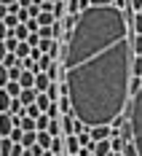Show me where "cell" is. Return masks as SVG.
<instances>
[{
    "label": "cell",
    "mask_w": 142,
    "mask_h": 156,
    "mask_svg": "<svg viewBox=\"0 0 142 156\" xmlns=\"http://www.w3.org/2000/svg\"><path fill=\"white\" fill-rule=\"evenodd\" d=\"M131 14L107 5L89 8L78 27L64 32L62 70L73 116L89 126H110L129 105L131 81Z\"/></svg>",
    "instance_id": "obj_1"
},
{
    "label": "cell",
    "mask_w": 142,
    "mask_h": 156,
    "mask_svg": "<svg viewBox=\"0 0 142 156\" xmlns=\"http://www.w3.org/2000/svg\"><path fill=\"white\" fill-rule=\"evenodd\" d=\"M129 124H131V135H134V145H137V154L142 156V89L137 97L129 100Z\"/></svg>",
    "instance_id": "obj_2"
},
{
    "label": "cell",
    "mask_w": 142,
    "mask_h": 156,
    "mask_svg": "<svg viewBox=\"0 0 142 156\" xmlns=\"http://www.w3.org/2000/svg\"><path fill=\"white\" fill-rule=\"evenodd\" d=\"M11 132H14V116L0 113V137H11Z\"/></svg>",
    "instance_id": "obj_3"
},
{
    "label": "cell",
    "mask_w": 142,
    "mask_h": 156,
    "mask_svg": "<svg viewBox=\"0 0 142 156\" xmlns=\"http://www.w3.org/2000/svg\"><path fill=\"white\" fill-rule=\"evenodd\" d=\"M75 126H78V119H75L73 113H67V116H62V135H64V137L75 135Z\"/></svg>",
    "instance_id": "obj_4"
},
{
    "label": "cell",
    "mask_w": 142,
    "mask_h": 156,
    "mask_svg": "<svg viewBox=\"0 0 142 156\" xmlns=\"http://www.w3.org/2000/svg\"><path fill=\"white\" fill-rule=\"evenodd\" d=\"M80 148H83V145H80L78 135H70V137H64V151H67L70 156H78V154H80Z\"/></svg>",
    "instance_id": "obj_5"
},
{
    "label": "cell",
    "mask_w": 142,
    "mask_h": 156,
    "mask_svg": "<svg viewBox=\"0 0 142 156\" xmlns=\"http://www.w3.org/2000/svg\"><path fill=\"white\" fill-rule=\"evenodd\" d=\"M89 135H91V140H110L113 129H110V126H91Z\"/></svg>",
    "instance_id": "obj_6"
},
{
    "label": "cell",
    "mask_w": 142,
    "mask_h": 156,
    "mask_svg": "<svg viewBox=\"0 0 142 156\" xmlns=\"http://www.w3.org/2000/svg\"><path fill=\"white\" fill-rule=\"evenodd\" d=\"M51 83H54V81L48 78V73H38V76H35V92H38V94H46V89L51 86Z\"/></svg>",
    "instance_id": "obj_7"
},
{
    "label": "cell",
    "mask_w": 142,
    "mask_h": 156,
    "mask_svg": "<svg viewBox=\"0 0 142 156\" xmlns=\"http://www.w3.org/2000/svg\"><path fill=\"white\" fill-rule=\"evenodd\" d=\"M91 151H94V156H110V154H113V148H110V140H94Z\"/></svg>",
    "instance_id": "obj_8"
},
{
    "label": "cell",
    "mask_w": 142,
    "mask_h": 156,
    "mask_svg": "<svg viewBox=\"0 0 142 156\" xmlns=\"http://www.w3.org/2000/svg\"><path fill=\"white\" fill-rule=\"evenodd\" d=\"M19 100H22L24 108H30V105H35V100H38V92H35V89H22Z\"/></svg>",
    "instance_id": "obj_9"
},
{
    "label": "cell",
    "mask_w": 142,
    "mask_h": 156,
    "mask_svg": "<svg viewBox=\"0 0 142 156\" xmlns=\"http://www.w3.org/2000/svg\"><path fill=\"white\" fill-rule=\"evenodd\" d=\"M35 76H38V73H30V70H22V78H19L22 89H35Z\"/></svg>",
    "instance_id": "obj_10"
},
{
    "label": "cell",
    "mask_w": 142,
    "mask_h": 156,
    "mask_svg": "<svg viewBox=\"0 0 142 156\" xmlns=\"http://www.w3.org/2000/svg\"><path fill=\"white\" fill-rule=\"evenodd\" d=\"M54 22H56L54 11H40V14H38V24H40V27H51Z\"/></svg>",
    "instance_id": "obj_11"
},
{
    "label": "cell",
    "mask_w": 142,
    "mask_h": 156,
    "mask_svg": "<svg viewBox=\"0 0 142 156\" xmlns=\"http://www.w3.org/2000/svg\"><path fill=\"white\" fill-rule=\"evenodd\" d=\"M48 126H51V116H48V113H40V116L35 119V129H38V132H48Z\"/></svg>",
    "instance_id": "obj_12"
},
{
    "label": "cell",
    "mask_w": 142,
    "mask_h": 156,
    "mask_svg": "<svg viewBox=\"0 0 142 156\" xmlns=\"http://www.w3.org/2000/svg\"><path fill=\"white\" fill-rule=\"evenodd\" d=\"M38 145H40L43 151H51V145H54V135H48V132H38Z\"/></svg>",
    "instance_id": "obj_13"
},
{
    "label": "cell",
    "mask_w": 142,
    "mask_h": 156,
    "mask_svg": "<svg viewBox=\"0 0 142 156\" xmlns=\"http://www.w3.org/2000/svg\"><path fill=\"white\" fill-rule=\"evenodd\" d=\"M11 35H14V38H16V41H19V43H27V38H30L32 32L27 30V24H19V27H16V30L11 32Z\"/></svg>",
    "instance_id": "obj_14"
},
{
    "label": "cell",
    "mask_w": 142,
    "mask_h": 156,
    "mask_svg": "<svg viewBox=\"0 0 142 156\" xmlns=\"http://www.w3.org/2000/svg\"><path fill=\"white\" fill-rule=\"evenodd\" d=\"M11 100H14L11 94L5 92V89H0V113H8L11 110Z\"/></svg>",
    "instance_id": "obj_15"
},
{
    "label": "cell",
    "mask_w": 142,
    "mask_h": 156,
    "mask_svg": "<svg viewBox=\"0 0 142 156\" xmlns=\"http://www.w3.org/2000/svg\"><path fill=\"white\" fill-rule=\"evenodd\" d=\"M35 105H38V108L43 110V113H46V110L51 108V105H54V100H51L48 94H38V100H35Z\"/></svg>",
    "instance_id": "obj_16"
},
{
    "label": "cell",
    "mask_w": 142,
    "mask_h": 156,
    "mask_svg": "<svg viewBox=\"0 0 142 156\" xmlns=\"http://www.w3.org/2000/svg\"><path fill=\"white\" fill-rule=\"evenodd\" d=\"M54 16H56V22H62L64 16H67V3H64V0L54 3Z\"/></svg>",
    "instance_id": "obj_17"
},
{
    "label": "cell",
    "mask_w": 142,
    "mask_h": 156,
    "mask_svg": "<svg viewBox=\"0 0 142 156\" xmlns=\"http://www.w3.org/2000/svg\"><path fill=\"white\" fill-rule=\"evenodd\" d=\"M123 145H126V140H121V135H113V137H110L113 154H121V151H123Z\"/></svg>",
    "instance_id": "obj_18"
},
{
    "label": "cell",
    "mask_w": 142,
    "mask_h": 156,
    "mask_svg": "<svg viewBox=\"0 0 142 156\" xmlns=\"http://www.w3.org/2000/svg\"><path fill=\"white\" fill-rule=\"evenodd\" d=\"M11 116H24V105H22V100L19 97H14L11 100V110H8Z\"/></svg>",
    "instance_id": "obj_19"
},
{
    "label": "cell",
    "mask_w": 142,
    "mask_h": 156,
    "mask_svg": "<svg viewBox=\"0 0 142 156\" xmlns=\"http://www.w3.org/2000/svg\"><path fill=\"white\" fill-rule=\"evenodd\" d=\"M22 67H24V70H30V73H40V65L35 62L32 57H27V59H22Z\"/></svg>",
    "instance_id": "obj_20"
},
{
    "label": "cell",
    "mask_w": 142,
    "mask_h": 156,
    "mask_svg": "<svg viewBox=\"0 0 142 156\" xmlns=\"http://www.w3.org/2000/svg\"><path fill=\"white\" fill-rule=\"evenodd\" d=\"M48 135H54V137H59V135H62V119H51Z\"/></svg>",
    "instance_id": "obj_21"
},
{
    "label": "cell",
    "mask_w": 142,
    "mask_h": 156,
    "mask_svg": "<svg viewBox=\"0 0 142 156\" xmlns=\"http://www.w3.org/2000/svg\"><path fill=\"white\" fill-rule=\"evenodd\" d=\"M30 54H32V46H30V43H19V48H16V57H19V59H27Z\"/></svg>",
    "instance_id": "obj_22"
},
{
    "label": "cell",
    "mask_w": 142,
    "mask_h": 156,
    "mask_svg": "<svg viewBox=\"0 0 142 156\" xmlns=\"http://www.w3.org/2000/svg\"><path fill=\"white\" fill-rule=\"evenodd\" d=\"M11 137H0V156H11Z\"/></svg>",
    "instance_id": "obj_23"
},
{
    "label": "cell",
    "mask_w": 142,
    "mask_h": 156,
    "mask_svg": "<svg viewBox=\"0 0 142 156\" xmlns=\"http://www.w3.org/2000/svg\"><path fill=\"white\" fill-rule=\"evenodd\" d=\"M3 22H5V27H8V30H11V32H14L16 27L22 24V22H19V16H16V14H8V16H5V19H3Z\"/></svg>",
    "instance_id": "obj_24"
},
{
    "label": "cell",
    "mask_w": 142,
    "mask_h": 156,
    "mask_svg": "<svg viewBox=\"0 0 142 156\" xmlns=\"http://www.w3.org/2000/svg\"><path fill=\"white\" fill-rule=\"evenodd\" d=\"M131 51H134V57H142V35L131 38Z\"/></svg>",
    "instance_id": "obj_25"
},
{
    "label": "cell",
    "mask_w": 142,
    "mask_h": 156,
    "mask_svg": "<svg viewBox=\"0 0 142 156\" xmlns=\"http://www.w3.org/2000/svg\"><path fill=\"white\" fill-rule=\"evenodd\" d=\"M11 83V76H8V67L5 65H0V89H5Z\"/></svg>",
    "instance_id": "obj_26"
},
{
    "label": "cell",
    "mask_w": 142,
    "mask_h": 156,
    "mask_svg": "<svg viewBox=\"0 0 142 156\" xmlns=\"http://www.w3.org/2000/svg\"><path fill=\"white\" fill-rule=\"evenodd\" d=\"M131 76L142 78V57H134L131 59Z\"/></svg>",
    "instance_id": "obj_27"
},
{
    "label": "cell",
    "mask_w": 142,
    "mask_h": 156,
    "mask_svg": "<svg viewBox=\"0 0 142 156\" xmlns=\"http://www.w3.org/2000/svg\"><path fill=\"white\" fill-rule=\"evenodd\" d=\"M5 92L11 94V97H19V94H22V83H19V81H11V83L5 86Z\"/></svg>",
    "instance_id": "obj_28"
},
{
    "label": "cell",
    "mask_w": 142,
    "mask_h": 156,
    "mask_svg": "<svg viewBox=\"0 0 142 156\" xmlns=\"http://www.w3.org/2000/svg\"><path fill=\"white\" fill-rule=\"evenodd\" d=\"M131 27H134L137 35H142V14H134V16H131Z\"/></svg>",
    "instance_id": "obj_29"
},
{
    "label": "cell",
    "mask_w": 142,
    "mask_h": 156,
    "mask_svg": "<svg viewBox=\"0 0 142 156\" xmlns=\"http://www.w3.org/2000/svg\"><path fill=\"white\" fill-rule=\"evenodd\" d=\"M8 38H11V30H8V27H5V22L0 19V43H5Z\"/></svg>",
    "instance_id": "obj_30"
},
{
    "label": "cell",
    "mask_w": 142,
    "mask_h": 156,
    "mask_svg": "<svg viewBox=\"0 0 142 156\" xmlns=\"http://www.w3.org/2000/svg\"><path fill=\"white\" fill-rule=\"evenodd\" d=\"M22 137H24V129H22V126H14V132H11V143H22Z\"/></svg>",
    "instance_id": "obj_31"
},
{
    "label": "cell",
    "mask_w": 142,
    "mask_h": 156,
    "mask_svg": "<svg viewBox=\"0 0 142 156\" xmlns=\"http://www.w3.org/2000/svg\"><path fill=\"white\" fill-rule=\"evenodd\" d=\"M40 113H43V110L38 108V105H30V108H24V116H30V119H38Z\"/></svg>",
    "instance_id": "obj_32"
},
{
    "label": "cell",
    "mask_w": 142,
    "mask_h": 156,
    "mask_svg": "<svg viewBox=\"0 0 142 156\" xmlns=\"http://www.w3.org/2000/svg\"><path fill=\"white\" fill-rule=\"evenodd\" d=\"M121 154H123V156H140V154H137V145H134V143H126Z\"/></svg>",
    "instance_id": "obj_33"
},
{
    "label": "cell",
    "mask_w": 142,
    "mask_h": 156,
    "mask_svg": "<svg viewBox=\"0 0 142 156\" xmlns=\"http://www.w3.org/2000/svg\"><path fill=\"white\" fill-rule=\"evenodd\" d=\"M94 8H107V5H115V0H89Z\"/></svg>",
    "instance_id": "obj_34"
},
{
    "label": "cell",
    "mask_w": 142,
    "mask_h": 156,
    "mask_svg": "<svg viewBox=\"0 0 142 156\" xmlns=\"http://www.w3.org/2000/svg\"><path fill=\"white\" fill-rule=\"evenodd\" d=\"M5 48H8V51H11V54H16V48H19V41H16L14 35H11V38H8V41H5Z\"/></svg>",
    "instance_id": "obj_35"
},
{
    "label": "cell",
    "mask_w": 142,
    "mask_h": 156,
    "mask_svg": "<svg viewBox=\"0 0 142 156\" xmlns=\"http://www.w3.org/2000/svg\"><path fill=\"white\" fill-rule=\"evenodd\" d=\"M24 151H27V148H24L22 143H14V145H11V156H22Z\"/></svg>",
    "instance_id": "obj_36"
},
{
    "label": "cell",
    "mask_w": 142,
    "mask_h": 156,
    "mask_svg": "<svg viewBox=\"0 0 142 156\" xmlns=\"http://www.w3.org/2000/svg\"><path fill=\"white\" fill-rule=\"evenodd\" d=\"M51 46H54V41H46V38H40V51H43V54H48V51H51Z\"/></svg>",
    "instance_id": "obj_37"
},
{
    "label": "cell",
    "mask_w": 142,
    "mask_h": 156,
    "mask_svg": "<svg viewBox=\"0 0 142 156\" xmlns=\"http://www.w3.org/2000/svg\"><path fill=\"white\" fill-rule=\"evenodd\" d=\"M67 14H80V8H78V0H67Z\"/></svg>",
    "instance_id": "obj_38"
},
{
    "label": "cell",
    "mask_w": 142,
    "mask_h": 156,
    "mask_svg": "<svg viewBox=\"0 0 142 156\" xmlns=\"http://www.w3.org/2000/svg\"><path fill=\"white\" fill-rule=\"evenodd\" d=\"M27 43H30L32 48H38V46H40V35H38V32H32L30 38H27Z\"/></svg>",
    "instance_id": "obj_39"
},
{
    "label": "cell",
    "mask_w": 142,
    "mask_h": 156,
    "mask_svg": "<svg viewBox=\"0 0 142 156\" xmlns=\"http://www.w3.org/2000/svg\"><path fill=\"white\" fill-rule=\"evenodd\" d=\"M27 30H30V32H40V24H38V19H30V22H27Z\"/></svg>",
    "instance_id": "obj_40"
},
{
    "label": "cell",
    "mask_w": 142,
    "mask_h": 156,
    "mask_svg": "<svg viewBox=\"0 0 142 156\" xmlns=\"http://www.w3.org/2000/svg\"><path fill=\"white\" fill-rule=\"evenodd\" d=\"M8 54H11V51L5 48V43H0V65L5 62V57H8Z\"/></svg>",
    "instance_id": "obj_41"
},
{
    "label": "cell",
    "mask_w": 142,
    "mask_h": 156,
    "mask_svg": "<svg viewBox=\"0 0 142 156\" xmlns=\"http://www.w3.org/2000/svg\"><path fill=\"white\" fill-rule=\"evenodd\" d=\"M27 151H32V156H43V154H46V151H43V148H40V145H38V143H35V145H32V148H27Z\"/></svg>",
    "instance_id": "obj_42"
},
{
    "label": "cell",
    "mask_w": 142,
    "mask_h": 156,
    "mask_svg": "<svg viewBox=\"0 0 142 156\" xmlns=\"http://www.w3.org/2000/svg\"><path fill=\"white\" fill-rule=\"evenodd\" d=\"M129 3H131V11H137V14L142 11V0H129Z\"/></svg>",
    "instance_id": "obj_43"
},
{
    "label": "cell",
    "mask_w": 142,
    "mask_h": 156,
    "mask_svg": "<svg viewBox=\"0 0 142 156\" xmlns=\"http://www.w3.org/2000/svg\"><path fill=\"white\" fill-rule=\"evenodd\" d=\"M32 59H35V62H40V57H43V51H40V48H32V54H30Z\"/></svg>",
    "instance_id": "obj_44"
},
{
    "label": "cell",
    "mask_w": 142,
    "mask_h": 156,
    "mask_svg": "<svg viewBox=\"0 0 142 156\" xmlns=\"http://www.w3.org/2000/svg\"><path fill=\"white\" fill-rule=\"evenodd\" d=\"M5 16H8V5H5V3H0V19H5Z\"/></svg>",
    "instance_id": "obj_45"
},
{
    "label": "cell",
    "mask_w": 142,
    "mask_h": 156,
    "mask_svg": "<svg viewBox=\"0 0 142 156\" xmlns=\"http://www.w3.org/2000/svg\"><path fill=\"white\" fill-rule=\"evenodd\" d=\"M0 3H5V5H11V3H16V0H0Z\"/></svg>",
    "instance_id": "obj_46"
},
{
    "label": "cell",
    "mask_w": 142,
    "mask_h": 156,
    "mask_svg": "<svg viewBox=\"0 0 142 156\" xmlns=\"http://www.w3.org/2000/svg\"><path fill=\"white\" fill-rule=\"evenodd\" d=\"M43 156H54V154H51V151H46V154H43Z\"/></svg>",
    "instance_id": "obj_47"
},
{
    "label": "cell",
    "mask_w": 142,
    "mask_h": 156,
    "mask_svg": "<svg viewBox=\"0 0 142 156\" xmlns=\"http://www.w3.org/2000/svg\"><path fill=\"white\" fill-rule=\"evenodd\" d=\"M110 156H123V154H110Z\"/></svg>",
    "instance_id": "obj_48"
}]
</instances>
